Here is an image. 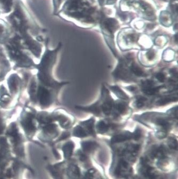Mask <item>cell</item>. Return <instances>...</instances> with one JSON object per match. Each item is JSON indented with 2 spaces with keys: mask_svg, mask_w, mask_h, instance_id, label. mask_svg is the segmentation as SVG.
Listing matches in <instances>:
<instances>
[{
  "mask_svg": "<svg viewBox=\"0 0 178 179\" xmlns=\"http://www.w3.org/2000/svg\"><path fill=\"white\" fill-rule=\"evenodd\" d=\"M6 139L4 138L0 139V143L1 144H5L6 143Z\"/></svg>",
  "mask_w": 178,
  "mask_h": 179,
  "instance_id": "obj_12",
  "label": "cell"
},
{
  "mask_svg": "<svg viewBox=\"0 0 178 179\" xmlns=\"http://www.w3.org/2000/svg\"><path fill=\"white\" fill-rule=\"evenodd\" d=\"M169 147L172 149H177L178 148V143L177 140L173 138H170L168 140Z\"/></svg>",
  "mask_w": 178,
  "mask_h": 179,
  "instance_id": "obj_10",
  "label": "cell"
},
{
  "mask_svg": "<svg viewBox=\"0 0 178 179\" xmlns=\"http://www.w3.org/2000/svg\"><path fill=\"white\" fill-rule=\"evenodd\" d=\"M136 119L138 122L146 125H154L161 128L160 131L156 133L159 139L164 138L167 131L171 127L175 120H178L177 107H173L166 113L148 112L137 116Z\"/></svg>",
  "mask_w": 178,
  "mask_h": 179,
  "instance_id": "obj_2",
  "label": "cell"
},
{
  "mask_svg": "<svg viewBox=\"0 0 178 179\" xmlns=\"http://www.w3.org/2000/svg\"><path fill=\"white\" fill-rule=\"evenodd\" d=\"M85 159H86V157L84 156V155H80V160L83 161V160H85Z\"/></svg>",
  "mask_w": 178,
  "mask_h": 179,
  "instance_id": "obj_14",
  "label": "cell"
},
{
  "mask_svg": "<svg viewBox=\"0 0 178 179\" xmlns=\"http://www.w3.org/2000/svg\"><path fill=\"white\" fill-rule=\"evenodd\" d=\"M97 144L93 141H84L82 143V148L85 152H91L97 148Z\"/></svg>",
  "mask_w": 178,
  "mask_h": 179,
  "instance_id": "obj_8",
  "label": "cell"
},
{
  "mask_svg": "<svg viewBox=\"0 0 178 179\" xmlns=\"http://www.w3.org/2000/svg\"><path fill=\"white\" fill-rule=\"evenodd\" d=\"M95 120L93 117L80 122L73 130V135L78 138H84L89 134H94Z\"/></svg>",
  "mask_w": 178,
  "mask_h": 179,
  "instance_id": "obj_4",
  "label": "cell"
},
{
  "mask_svg": "<svg viewBox=\"0 0 178 179\" xmlns=\"http://www.w3.org/2000/svg\"><path fill=\"white\" fill-rule=\"evenodd\" d=\"M129 102L130 100L120 99H114L107 87L103 84L100 96L96 102L88 106H76L75 108L101 119L122 124L131 115L132 109Z\"/></svg>",
  "mask_w": 178,
  "mask_h": 179,
  "instance_id": "obj_1",
  "label": "cell"
},
{
  "mask_svg": "<svg viewBox=\"0 0 178 179\" xmlns=\"http://www.w3.org/2000/svg\"><path fill=\"white\" fill-rule=\"evenodd\" d=\"M119 62L113 72L114 78L123 81L137 82L141 77L147 76V73L131 56H119Z\"/></svg>",
  "mask_w": 178,
  "mask_h": 179,
  "instance_id": "obj_3",
  "label": "cell"
},
{
  "mask_svg": "<svg viewBox=\"0 0 178 179\" xmlns=\"http://www.w3.org/2000/svg\"><path fill=\"white\" fill-rule=\"evenodd\" d=\"M39 96L41 103L43 104H47L50 102V95L48 93L47 91L44 89H40L39 90Z\"/></svg>",
  "mask_w": 178,
  "mask_h": 179,
  "instance_id": "obj_9",
  "label": "cell"
},
{
  "mask_svg": "<svg viewBox=\"0 0 178 179\" xmlns=\"http://www.w3.org/2000/svg\"><path fill=\"white\" fill-rule=\"evenodd\" d=\"M73 148H74V145L72 142H69L63 146V151L65 158H69L71 156Z\"/></svg>",
  "mask_w": 178,
  "mask_h": 179,
  "instance_id": "obj_7",
  "label": "cell"
},
{
  "mask_svg": "<svg viewBox=\"0 0 178 179\" xmlns=\"http://www.w3.org/2000/svg\"><path fill=\"white\" fill-rule=\"evenodd\" d=\"M93 172H91V170L89 171L87 173H86L85 177H84V179H93Z\"/></svg>",
  "mask_w": 178,
  "mask_h": 179,
  "instance_id": "obj_11",
  "label": "cell"
},
{
  "mask_svg": "<svg viewBox=\"0 0 178 179\" xmlns=\"http://www.w3.org/2000/svg\"><path fill=\"white\" fill-rule=\"evenodd\" d=\"M159 56L156 51H148L144 52H141L138 55V58L141 63V65L150 67L155 65L157 63L159 59Z\"/></svg>",
  "mask_w": 178,
  "mask_h": 179,
  "instance_id": "obj_5",
  "label": "cell"
},
{
  "mask_svg": "<svg viewBox=\"0 0 178 179\" xmlns=\"http://www.w3.org/2000/svg\"><path fill=\"white\" fill-rule=\"evenodd\" d=\"M53 153H54V155L55 156V157H56V158H59V155L57 153V151H56V150H53Z\"/></svg>",
  "mask_w": 178,
  "mask_h": 179,
  "instance_id": "obj_13",
  "label": "cell"
},
{
  "mask_svg": "<svg viewBox=\"0 0 178 179\" xmlns=\"http://www.w3.org/2000/svg\"><path fill=\"white\" fill-rule=\"evenodd\" d=\"M68 174L70 179H79L80 175L79 169L76 165H71L68 169Z\"/></svg>",
  "mask_w": 178,
  "mask_h": 179,
  "instance_id": "obj_6",
  "label": "cell"
}]
</instances>
